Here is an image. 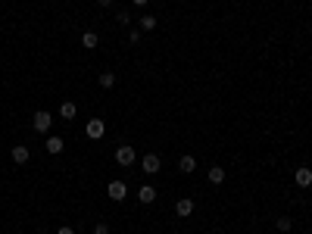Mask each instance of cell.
Instances as JSON below:
<instances>
[{"mask_svg":"<svg viewBox=\"0 0 312 234\" xmlns=\"http://www.w3.org/2000/svg\"><path fill=\"white\" fill-rule=\"evenodd\" d=\"M134 160H138V153H134V147L131 144H122V147H116V163L122 165V169H131Z\"/></svg>","mask_w":312,"mask_h":234,"instance_id":"cell-1","label":"cell"},{"mask_svg":"<svg viewBox=\"0 0 312 234\" xmlns=\"http://www.w3.org/2000/svg\"><path fill=\"white\" fill-rule=\"evenodd\" d=\"M106 197L113 200V203H122V200L128 197V185H125V181H119V178L109 181V185H106Z\"/></svg>","mask_w":312,"mask_h":234,"instance_id":"cell-2","label":"cell"},{"mask_svg":"<svg viewBox=\"0 0 312 234\" xmlns=\"http://www.w3.org/2000/svg\"><path fill=\"white\" fill-rule=\"evenodd\" d=\"M50 125H53V116H50L47 110H38L35 116H31V128L41 131V135H47V131H50Z\"/></svg>","mask_w":312,"mask_h":234,"instance_id":"cell-3","label":"cell"},{"mask_svg":"<svg viewBox=\"0 0 312 234\" xmlns=\"http://www.w3.org/2000/svg\"><path fill=\"white\" fill-rule=\"evenodd\" d=\"M84 135H88L91 140H100L106 135V122L103 119H88V125H84Z\"/></svg>","mask_w":312,"mask_h":234,"instance_id":"cell-4","label":"cell"},{"mask_svg":"<svg viewBox=\"0 0 312 234\" xmlns=\"http://www.w3.org/2000/svg\"><path fill=\"white\" fill-rule=\"evenodd\" d=\"M141 169H144L147 175H156L159 169H163V160H159V156H156V153H147V156H144V160H141Z\"/></svg>","mask_w":312,"mask_h":234,"instance_id":"cell-5","label":"cell"},{"mask_svg":"<svg viewBox=\"0 0 312 234\" xmlns=\"http://www.w3.org/2000/svg\"><path fill=\"white\" fill-rule=\"evenodd\" d=\"M63 147H66V140H63L60 135H50V138L44 140V150H47L50 156H60V153H63Z\"/></svg>","mask_w":312,"mask_h":234,"instance_id":"cell-6","label":"cell"},{"mask_svg":"<svg viewBox=\"0 0 312 234\" xmlns=\"http://www.w3.org/2000/svg\"><path fill=\"white\" fill-rule=\"evenodd\" d=\"M10 156H13V163H16V165H25V163L31 160V150L25 147V144H16V147L10 150Z\"/></svg>","mask_w":312,"mask_h":234,"instance_id":"cell-7","label":"cell"},{"mask_svg":"<svg viewBox=\"0 0 312 234\" xmlns=\"http://www.w3.org/2000/svg\"><path fill=\"white\" fill-rule=\"evenodd\" d=\"M293 181H297V187H312V169L300 165V169L293 172Z\"/></svg>","mask_w":312,"mask_h":234,"instance_id":"cell-8","label":"cell"},{"mask_svg":"<svg viewBox=\"0 0 312 234\" xmlns=\"http://www.w3.org/2000/svg\"><path fill=\"white\" fill-rule=\"evenodd\" d=\"M175 212H178V219H188V215H193V200H191V197H181L178 203H175Z\"/></svg>","mask_w":312,"mask_h":234,"instance_id":"cell-9","label":"cell"},{"mask_svg":"<svg viewBox=\"0 0 312 234\" xmlns=\"http://www.w3.org/2000/svg\"><path fill=\"white\" fill-rule=\"evenodd\" d=\"M138 200H141L144 206H150V203L156 200V187H153V185H141V190H138Z\"/></svg>","mask_w":312,"mask_h":234,"instance_id":"cell-10","label":"cell"},{"mask_svg":"<svg viewBox=\"0 0 312 234\" xmlns=\"http://www.w3.org/2000/svg\"><path fill=\"white\" fill-rule=\"evenodd\" d=\"M178 169H181V175H191V172H197V160H193L191 153H184V156H178Z\"/></svg>","mask_w":312,"mask_h":234,"instance_id":"cell-11","label":"cell"},{"mask_svg":"<svg viewBox=\"0 0 312 234\" xmlns=\"http://www.w3.org/2000/svg\"><path fill=\"white\" fill-rule=\"evenodd\" d=\"M75 116H78V106H75L72 100H66V103L60 106V119H66V122H72Z\"/></svg>","mask_w":312,"mask_h":234,"instance_id":"cell-12","label":"cell"},{"mask_svg":"<svg viewBox=\"0 0 312 234\" xmlns=\"http://www.w3.org/2000/svg\"><path fill=\"white\" fill-rule=\"evenodd\" d=\"M206 178H209V185H222V181H225V169H222V165H209Z\"/></svg>","mask_w":312,"mask_h":234,"instance_id":"cell-13","label":"cell"},{"mask_svg":"<svg viewBox=\"0 0 312 234\" xmlns=\"http://www.w3.org/2000/svg\"><path fill=\"white\" fill-rule=\"evenodd\" d=\"M97 44H100L97 31H84V35H81V47H84V50H94Z\"/></svg>","mask_w":312,"mask_h":234,"instance_id":"cell-14","label":"cell"},{"mask_svg":"<svg viewBox=\"0 0 312 234\" xmlns=\"http://www.w3.org/2000/svg\"><path fill=\"white\" fill-rule=\"evenodd\" d=\"M138 25H141V31H153V28H156V16H153V13H144V16L138 19Z\"/></svg>","mask_w":312,"mask_h":234,"instance_id":"cell-15","label":"cell"},{"mask_svg":"<svg viewBox=\"0 0 312 234\" xmlns=\"http://www.w3.org/2000/svg\"><path fill=\"white\" fill-rule=\"evenodd\" d=\"M100 88H103V91H113L116 88V72H100Z\"/></svg>","mask_w":312,"mask_h":234,"instance_id":"cell-16","label":"cell"},{"mask_svg":"<svg viewBox=\"0 0 312 234\" xmlns=\"http://www.w3.org/2000/svg\"><path fill=\"white\" fill-rule=\"evenodd\" d=\"M275 228H278V231H281V234H288V231L293 228V222L288 219V215H281V219H275Z\"/></svg>","mask_w":312,"mask_h":234,"instance_id":"cell-17","label":"cell"},{"mask_svg":"<svg viewBox=\"0 0 312 234\" xmlns=\"http://www.w3.org/2000/svg\"><path fill=\"white\" fill-rule=\"evenodd\" d=\"M116 22H119L122 28H131V13L128 10H119V13H116Z\"/></svg>","mask_w":312,"mask_h":234,"instance_id":"cell-18","label":"cell"},{"mask_svg":"<svg viewBox=\"0 0 312 234\" xmlns=\"http://www.w3.org/2000/svg\"><path fill=\"white\" fill-rule=\"evenodd\" d=\"M128 44H141V28H131L128 31Z\"/></svg>","mask_w":312,"mask_h":234,"instance_id":"cell-19","label":"cell"},{"mask_svg":"<svg viewBox=\"0 0 312 234\" xmlns=\"http://www.w3.org/2000/svg\"><path fill=\"white\" fill-rule=\"evenodd\" d=\"M94 234H109V225L106 222H97L94 225Z\"/></svg>","mask_w":312,"mask_h":234,"instance_id":"cell-20","label":"cell"},{"mask_svg":"<svg viewBox=\"0 0 312 234\" xmlns=\"http://www.w3.org/2000/svg\"><path fill=\"white\" fill-rule=\"evenodd\" d=\"M56 234H75V228H69V225H60V228H56Z\"/></svg>","mask_w":312,"mask_h":234,"instance_id":"cell-21","label":"cell"},{"mask_svg":"<svg viewBox=\"0 0 312 234\" xmlns=\"http://www.w3.org/2000/svg\"><path fill=\"white\" fill-rule=\"evenodd\" d=\"M116 3V0H97V6H103V10H106V6H113Z\"/></svg>","mask_w":312,"mask_h":234,"instance_id":"cell-22","label":"cell"},{"mask_svg":"<svg viewBox=\"0 0 312 234\" xmlns=\"http://www.w3.org/2000/svg\"><path fill=\"white\" fill-rule=\"evenodd\" d=\"M131 3H134V6H147L150 0H131Z\"/></svg>","mask_w":312,"mask_h":234,"instance_id":"cell-23","label":"cell"}]
</instances>
